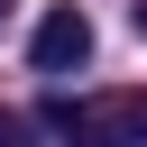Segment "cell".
<instances>
[{"label":"cell","mask_w":147,"mask_h":147,"mask_svg":"<svg viewBox=\"0 0 147 147\" xmlns=\"http://www.w3.org/2000/svg\"><path fill=\"white\" fill-rule=\"evenodd\" d=\"M0 147H37V119L28 110H0Z\"/></svg>","instance_id":"cell-4"},{"label":"cell","mask_w":147,"mask_h":147,"mask_svg":"<svg viewBox=\"0 0 147 147\" xmlns=\"http://www.w3.org/2000/svg\"><path fill=\"white\" fill-rule=\"evenodd\" d=\"M74 147H147V92L83 101V138H74Z\"/></svg>","instance_id":"cell-2"},{"label":"cell","mask_w":147,"mask_h":147,"mask_svg":"<svg viewBox=\"0 0 147 147\" xmlns=\"http://www.w3.org/2000/svg\"><path fill=\"white\" fill-rule=\"evenodd\" d=\"M28 64H37V74H83V64H92V18H83L74 0H55V9L37 18V37H28Z\"/></svg>","instance_id":"cell-1"},{"label":"cell","mask_w":147,"mask_h":147,"mask_svg":"<svg viewBox=\"0 0 147 147\" xmlns=\"http://www.w3.org/2000/svg\"><path fill=\"white\" fill-rule=\"evenodd\" d=\"M9 9H18V0H0V18H9Z\"/></svg>","instance_id":"cell-6"},{"label":"cell","mask_w":147,"mask_h":147,"mask_svg":"<svg viewBox=\"0 0 147 147\" xmlns=\"http://www.w3.org/2000/svg\"><path fill=\"white\" fill-rule=\"evenodd\" d=\"M138 28H147V0H138Z\"/></svg>","instance_id":"cell-5"},{"label":"cell","mask_w":147,"mask_h":147,"mask_svg":"<svg viewBox=\"0 0 147 147\" xmlns=\"http://www.w3.org/2000/svg\"><path fill=\"white\" fill-rule=\"evenodd\" d=\"M46 129L55 138H83V101H46Z\"/></svg>","instance_id":"cell-3"}]
</instances>
